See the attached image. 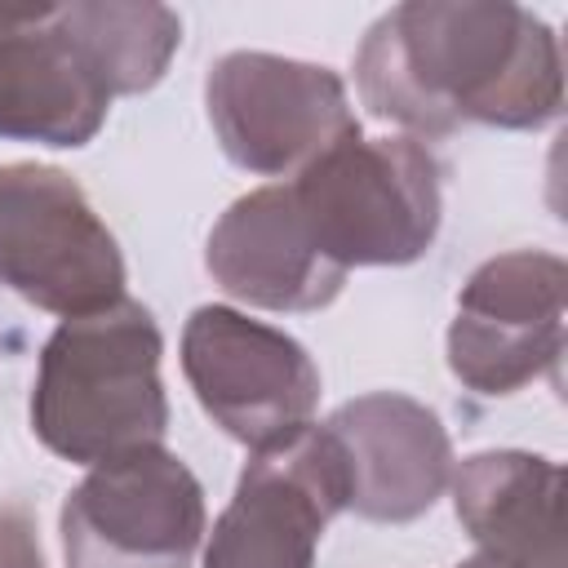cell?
<instances>
[{"instance_id": "cell-1", "label": "cell", "mask_w": 568, "mask_h": 568, "mask_svg": "<svg viewBox=\"0 0 568 568\" xmlns=\"http://www.w3.org/2000/svg\"><path fill=\"white\" fill-rule=\"evenodd\" d=\"M355 84L373 115L408 138H448L462 124L541 129L564 111L555 31L510 0H408L382 13Z\"/></svg>"}, {"instance_id": "cell-2", "label": "cell", "mask_w": 568, "mask_h": 568, "mask_svg": "<svg viewBox=\"0 0 568 568\" xmlns=\"http://www.w3.org/2000/svg\"><path fill=\"white\" fill-rule=\"evenodd\" d=\"M160 324L133 297L62 320L40 351L31 386L36 439L75 466L164 444L169 395L160 382Z\"/></svg>"}, {"instance_id": "cell-3", "label": "cell", "mask_w": 568, "mask_h": 568, "mask_svg": "<svg viewBox=\"0 0 568 568\" xmlns=\"http://www.w3.org/2000/svg\"><path fill=\"white\" fill-rule=\"evenodd\" d=\"M284 186L320 257L346 275L351 266H408L439 235V160L408 133H351Z\"/></svg>"}, {"instance_id": "cell-4", "label": "cell", "mask_w": 568, "mask_h": 568, "mask_svg": "<svg viewBox=\"0 0 568 568\" xmlns=\"http://www.w3.org/2000/svg\"><path fill=\"white\" fill-rule=\"evenodd\" d=\"M0 288L58 320L124 297V253L71 173L0 164Z\"/></svg>"}, {"instance_id": "cell-5", "label": "cell", "mask_w": 568, "mask_h": 568, "mask_svg": "<svg viewBox=\"0 0 568 568\" xmlns=\"http://www.w3.org/2000/svg\"><path fill=\"white\" fill-rule=\"evenodd\" d=\"M204 111L222 155L262 178H293L359 133L337 71L262 49H235L209 67Z\"/></svg>"}, {"instance_id": "cell-6", "label": "cell", "mask_w": 568, "mask_h": 568, "mask_svg": "<svg viewBox=\"0 0 568 568\" xmlns=\"http://www.w3.org/2000/svg\"><path fill=\"white\" fill-rule=\"evenodd\" d=\"M67 568H191L204 541V488L164 444L89 466L62 501Z\"/></svg>"}, {"instance_id": "cell-7", "label": "cell", "mask_w": 568, "mask_h": 568, "mask_svg": "<svg viewBox=\"0 0 568 568\" xmlns=\"http://www.w3.org/2000/svg\"><path fill=\"white\" fill-rule=\"evenodd\" d=\"M182 373L200 408L248 453L306 430L320 368L297 337L235 306H195L182 328Z\"/></svg>"}, {"instance_id": "cell-8", "label": "cell", "mask_w": 568, "mask_h": 568, "mask_svg": "<svg viewBox=\"0 0 568 568\" xmlns=\"http://www.w3.org/2000/svg\"><path fill=\"white\" fill-rule=\"evenodd\" d=\"M351 479L328 426L257 448L217 515L204 568H315L324 528L346 510Z\"/></svg>"}, {"instance_id": "cell-9", "label": "cell", "mask_w": 568, "mask_h": 568, "mask_svg": "<svg viewBox=\"0 0 568 568\" xmlns=\"http://www.w3.org/2000/svg\"><path fill=\"white\" fill-rule=\"evenodd\" d=\"M568 266L541 248H510L470 271L448 324V368L479 395H515L564 355Z\"/></svg>"}, {"instance_id": "cell-10", "label": "cell", "mask_w": 568, "mask_h": 568, "mask_svg": "<svg viewBox=\"0 0 568 568\" xmlns=\"http://www.w3.org/2000/svg\"><path fill=\"white\" fill-rule=\"evenodd\" d=\"M111 93L62 4H0V142L75 151L106 124Z\"/></svg>"}, {"instance_id": "cell-11", "label": "cell", "mask_w": 568, "mask_h": 568, "mask_svg": "<svg viewBox=\"0 0 568 568\" xmlns=\"http://www.w3.org/2000/svg\"><path fill=\"white\" fill-rule=\"evenodd\" d=\"M342 448L351 497L346 510L373 524H408L426 515L453 479V439L435 408L399 390L346 399L328 422Z\"/></svg>"}, {"instance_id": "cell-12", "label": "cell", "mask_w": 568, "mask_h": 568, "mask_svg": "<svg viewBox=\"0 0 568 568\" xmlns=\"http://www.w3.org/2000/svg\"><path fill=\"white\" fill-rule=\"evenodd\" d=\"M204 266L222 293L257 311H324L346 284L311 244L284 182L240 195L213 222Z\"/></svg>"}, {"instance_id": "cell-13", "label": "cell", "mask_w": 568, "mask_h": 568, "mask_svg": "<svg viewBox=\"0 0 568 568\" xmlns=\"http://www.w3.org/2000/svg\"><path fill=\"white\" fill-rule=\"evenodd\" d=\"M448 488L475 550L501 555L519 568H564L559 462L524 448H488L457 462Z\"/></svg>"}, {"instance_id": "cell-14", "label": "cell", "mask_w": 568, "mask_h": 568, "mask_svg": "<svg viewBox=\"0 0 568 568\" xmlns=\"http://www.w3.org/2000/svg\"><path fill=\"white\" fill-rule=\"evenodd\" d=\"M62 18L111 98L155 89L182 44V18L151 0H71Z\"/></svg>"}, {"instance_id": "cell-15", "label": "cell", "mask_w": 568, "mask_h": 568, "mask_svg": "<svg viewBox=\"0 0 568 568\" xmlns=\"http://www.w3.org/2000/svg\"><path fill=\"white\" fill-rule=\"evenodd\" d=\"M0 568H44L36 519L9 501H0Z\"/></svg>"}, {"instance_id": "cell-16", "label": "cell", "mask_w": 568, "mask_h": 568, "mask_svg": "<svg viewBox=\"0 0 568 568\" xmlns=\"http://www.w3.org/2000/svg\"><path fill=\"white\" fill-rule=\"evenodd\" d=\"M457 568H519V564H510V559H501V555H488V550H475V555L462 559Z\"/></svg>"}]
</instances>
